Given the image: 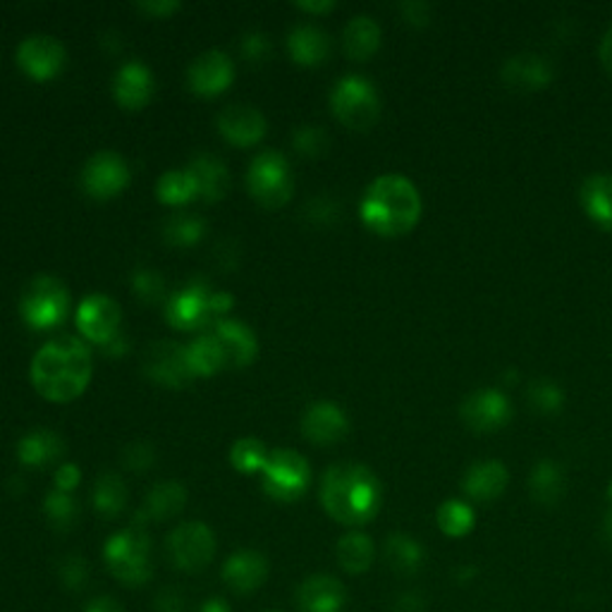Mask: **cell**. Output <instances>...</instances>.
<instances>
[{
	"instance_id": "obj_1",
	"label": "cell",
	"mask_w": 612,
	"mask_h": 612,
	"mask_svg": "<svg viewBox=\"0 0 612 612\" xmlns=\"http://www.w3.org/2000/svg\"><path fill=\"white\" fill-rule=\"evenodd\" d=\"M92 350L80 338L48 340L32 360V382L48 402H72L92 380Z\"/></svg>"
},
{
	"instance_id": "obj_2",
	"label": "cell",
	"mask_w": 612,
	"mask_h": 612,
	"mask_svg": "<svg viewBox=\"0 0 612 612\" xmlns=\"http://www.w3.org/2000/svg\"><path fill=\"white\" fill-rule=\"evenodd\" d=\"M321 505L344 527H364L382 505L378 476L364 464H336L321 479Z\"/></svg>"
},
{
	"instance_id": "obj_3",
	"label": "cell",
	"mask_w": 612,
	"mask_h": 612,
	"mask_svg": "<svg viewBox=\"0 0 612 612\" xmlns=\"http://www.w3.org/2000/svg\"><path fill=\"white\" fill-rule=\"evenodd\" d=\"M424 201L410 177L388 173L366 187L360 215L364 225L380 237L407 235L419 223Z\"/></svg>"
},
{
	"instance_id": "obj_4",
	"label": "cell",
	"mask_w": 612,
	"mask_h": 612,
	"mask_svg": "<svg viewBox=\"0 0 612 612\" xmlns=\"http://www.w3.org/2000/svg\"><path fill=\"white\" fill-rule=\"evenodd\" d=\"M104 560L110 574L127 586H144L153 577L151 539L144 527L132 525L113 533L104 545Z\"/></svg>"
},
{
	"instance_id": "obj_5",
	"label": "cell",
	"mask_w": 612,
	"mask_h": 612,
	"mask_svg": "<svg viewBox=\"0 0 612 612\" xmlns=\"http://www.w3.org/2000/svg\"><path fill=\"white\" fill-rule=\"evenodd\" d=\"M20 314L34 330L58 328L70 314L68 285L54 275H36L22 292Z\"/></svg>"
},
{
	"instance_id": "obj_6",
	"label": "cell",
	"mask_w": 612,
	"mask_h": 612,
	"mask_svg": "<svg viewBox=\"0 0 612 612\" xmlns=\"http://www.w3.org/2000/svg\"><path fill=\"white\" fill-rule=\"evenodd\" d=\"M330 108L336 118L356 132H366L380 118V96L378 89L360 74H348L333 86Z\"/></svg>"
},
{
	"instance_id": "obj_7",
	"label": "cell",
	"mask_w": 612,
	"mask_h": 612,
	"mask_svg": "<svg viewBox=\"0 0 612 612\" xmlns=\"http://www.w3.org/2000/svg\"><path fill=\"white\" fill-rule=\"evenodd\" d=\"M247 189L263 209L285 207L292 197V189H295V180H292L290 163L283 153H259L247 170Z\"/></svg>"
},
{
	"instance_id": "obj_8",
	"label": "cell",
	"mask_w": 612,
	"mask_h": 612,
	"mask_svg": "<svg viewBox=\"0 0 612 612\" xmlns=\"http://www.w3.org/2000/svg\"><path fill=\"white\" fill-rule=\"evenodd\" d=\"M263 491L280 503H295L309 491L311 467L295 450H275L263 467Z\"/></svg>"
},
{
	"instance_id": "obj_9",
	"label": "cell",
	"mask_w": 612,
	"mask_h": 612,
	"mask_svg": "<svg viewBox=\"0 0 612 612\" xmlns=\"http://www.w3.org/2000/svg\"><path fill=\"white\" fill-rule=\"evenodd\" d=\"M168 557L183 572H201L215 557V536L203 521H187L168 536Z\"/></svg>"
},
{
	"instance_id": "obj_10",
	"label": "cell",
	"mask_w": 612,
	"mask_h": 612,
	"mask_svg": "<svg viewBox=\"0 0 612 612\" xmlns=\"http://www.w3.org/2000/svg\"><path fill=\"white\" fill-rule=\"evenodd\" d=\"M80 183L92 199H113L130 185V165L120 153L98 151L84 163Z\"/></svg>"
},
{
	"instance_id": "obj_11",
	"label": "cell",
	"mask_w": 612,
	"mask_h": 612,
	"mask_svg": "<svg viewBox=\"0 0 612 612\" xmlns=\"http://www.w3.org/2000/svg\"><path fill=\"white\" fill-rule=\"evenodd\" d=\"M68 62L66 46L56 36L32 34L17 48V66L36 82H48L62 72Z\"/></svg>"
},
{
	"instance_id": "obj_12",
	"label": "cell",
	"mask_w": 612,
	"mask_h": 612,
	"mask_svg": "<svg viewBox=\"0 0 612 612\" xmlns=\"http://www.w3.org/2000/svg\"><path fill=\"white\" fill-rule=\"evenodd\" d=\"M459 414H462L464 424L471 431L493 433L497 428H505L513 419V402L507 395L497 388H481L471 392L459 404Z\"/></svg>"
},
{
	"instance_id": "obj_13",
	"label": "cell",
	"mask_w": 612,
	"mask_h": 612,
	"mask_svg": "<svg viewBox=\"0 0 612 612\" xmlns=\"http://www.w3.org/2000/svg\"><path fill=\"white\" fill-rule=\"evenodd\" d=\"M74 321L89 342L106 348L110 340L120 336L122 311L115 299L106 295H92L80 304Z\"/></svg>"
},
{
	"instance_id": "obj_14",
	"label": "cell",
	"mask_w": 612,
	"mask_h": 612,
	"mask_svg": "<svg viewBox=\"0 0 612 612\" xmlns=\"http://www.w3.org/2000/svg\"><path fill=\"white\" fill-rule=\"evenodd\" d=\"M209 299L211 290L207 283L195 280V283H189L185 290L168 297V302H165V318L177 330H199L209 326L213 318Z\"/></svg>"
},
{
	"instance_id": "obj_15",
	"label": "cell",
	"mask_w": 612,
	"mask_h": 612,
	"mask_svg": "<svg viewBox=\"0 0 612 612\" xmlns=\"http://www.w3.org/2000/svg\"><path fill=\"white\" fill-rule=\"evenodd\" d=\"M553 62L539 54H517L507 58L501 68L503 84L519 94L541 92V89L553 82Z\"/></svg>"
},
{
	"instance_id": "obj_16",
	"label": "cell",
	"mask_w": 612,
	"mask_h": 612,
	"mask_svg": "<svg viewBox=\"0 0 612 612\" xmlns=\"http://www.w3.org/2000/svg\"><path fill=\"white\" fill-rule=\"evenodd\" d=\"M144 374L165 388H183L195 378L187 366V352L177 342H153L144 360Z\"/></svg>"
},
{
	"instance_id": "obj_17",
	"label": "cell",
	"mask_w": 612,
	"mask_h": 612,
	"mask_svg": "<svg viewBox=\"0 0 612 612\" xmlns=\"http://www.w3.org/2000/svg\"><path fill=\"white\" fill-rule=\"evenodd\" d=\"M235 80V66L223 50H207L189 66L187 82L199 96H219Z\"/></svg>"
},
{
	"instance_id": "obj_18",
	"label": "cell",
	"mask_w": 612,
	"mask_h": 612,
	"mask_svg": "<svg viewBox=\"0 0 612 612\" xmlns=\"http://www.w3.org/2000/svg\"><path fill=\"white\" fill-rule=\"evenodd\" d=\"M350 431L348 414H344L336 402H314L302 416L304 438L328 448V445L340 443Z\"/></svg>"
},
{
	"instance_id": "obj_19",
	"label": "cell",
	"mask_w": 612,
	"mask_h": 612,
	"mask_svg": "<svg viewBox=\"0 0 612 612\" xmlns=\"http://www.w3.org/2000/svg\"><path fill=\"white\" fill-rule=\"evenodd\" d=\"M153 92H156L153 72L139 60L125 62L113 80V96L125 110H139L149 106Z\"/></svg>"
},
{
	"instance_id": "obj_20",
	"label": "cell",
	"mask_w": 612,
	"mask_h": 612,
	"mask_svg": "<svg viewBox=\"0 0 612 612\" xmlns=\"http://www.w3.org/2000/svg\"><path fill=\"white\" fill-rule=\"evenodd\" d=\"M219 130L235 146H254L266 137V118L259 108L235 104L219 115Z\"/></svg>"
},
{
	"instance_id": "obj_21",
	"label": "cell",
	"mask_w": 612,
	"mask_h": 612,
	"mask_svg": "<svg viewBox=\"0 0 612 612\" xmlns=\"http://www.w3.org/2000/svg\"><path fill=\"white\" fill-rule=\"evenodd\" d=\"M297 603L302 612H340L348 603V591L333 574H311L299 584Z\"/></svg>"
},
{
	"instance_id": "obj_22",
	"label": "cell",
	"mask_w": 612,
	"mask_h": 612,
	"mask_svg": "<svg viewBox=\"0 0 612 612\" xmlns=\"http://www.w3.org/2000/svg\"><path fill=\"white\" fill-rule=\"evenodd\" d=\"M268 579V560L259 551H237L225 560L223 581L235 593H254Z\"/></svg>"
},
{
	"instance_id": "obj_23",
	"label": "cell",
	"mask_w": 612,
	"mask_h": 612,
	"mask_svg": "<svg viewBox=\"0 0 612 612\" xmlns=\"http://www.w3.org/2000/svg\"><path fill=\"white\" fill-rule=\"evenodd\" d=\"M509 486V471L497 459H483L471 464L462 479V489L474 503H493Z\"/></svg>"
},
{
	"instance_id": "obj_24",
	"label": "cell",
	"mask_w": 612,
	"mask_h": 612,
	"mask_svg": "<svg viewBox=\"0 0 612 612\" xmlns=\"http://www.w3.org/2000/svg\"><path fill=\"white\" fill-rule=\"evenodd\" d=\"M213 336L221 342L227 366H249L254 360H257L259 340L247 323L221 318L213 328Z\"/></svg>"
},
{
	"instance_id": "obj_25",
	"label": "cell",
	"mask_w": 612,
	"mask_h": 612,
	"mask_svg": "<svg viewBox=\"0 0 612 612\" xmlns=\"http://www.w3.org/2000/svg\"><path fill=\"white\" fill-rule=\"evenodd\" d=\"M187 505V489L177 481L156 483L146 495L144 507L139 509L134 525L144 527L146 521H165L177 517Z\"/></svg>"
},
{
	"instance_id": "obj_26",
	"label": "cell",
	"mask_w": 612,
	"mask_h": 612,
	"mask_svg": "<svg viewBox=\"0 0 612 612\" xmlns=\"http://www.w3.org/2000/svg\"><path fill=\"white\" fill-rule=\"evenodd\" d=\"M187 173L195 183L197 199L203 201H219L229 191V173L225 163L219 161L211 153H201L187 165Z\"/></svg>"
},
{
	"instance_id": "obj_27",
	"label": "cell",
	"mask_w": 612,
	"mask_h": 612,
	"mask_svg": "<svg viewBox=\"0 0 612 612\" xmlns=\"http://www.w3.org/2000/svg\"><path fill=\"white\" fill-rule=\"evenodd\" d=\"M581 209L601 229H612V173H596L579 189Z\"/></svg>"
},
{
	"instance_id": "obj_28",
	"label": "cell",
	"mask_w": 612,
	"mask_h": 612,
	"mask_svg": "<svg viewBox=\"0 0 612 612\" xmlns=\"http://www.w3.org/2000/svg\"><path fill=\"white\" fill-rule=\"evenodd\" d=\"M62 455H66V440L48 428H36L17 443V457L24 467L42 469L58 462Z\"/></svg>"
},
{
	"instance_id": "obj_29",
	"label": "cell",
	"mask_w": 612,
	"mask_h": 612,
	"mask_svg": "<svg viewBox=\"0 0 612 612\" xmlns=\"http://www.w3.org/2000/svg\"><path fill=\"white\" fill-rule=\"evenodd\" d=\"M287 50H290L292 60L299 62V66L314 68L328 60L330 38L323 30L314 27V24H302V27H295L290 32Z\"/></svg>"
},
{
	"instance_id": "obj_30",
	"label": "cell",
	"mask_w": 612,
	"mask_h": 612,
	"mask_svg": "<svg viewBox=\"0 0 612 612\" xmlns=\"http://www.w3.org/2000/svg\"><path fill=\"white\" fill-rule=\"evenodd\" d=\"M382 555H386L388 567L400 574V577H414V574L424 567L426 551L410 533H390L382 545Z\"/></svg>"
},
{
	"instance_id": "obj_31",
	"label": "cell",
	"mask_w": 612,
	"mask_h": 612,
	"mask_svg": "<svg viewBox=\"0 0 612 612\" xmlns=\"http://www.w3.org/2000/svg\"><path fill=\"white\" fill-rule=\"evenodd\" d=\"M565 489H567L565 471L557 462H553V459H539V462L531 467L529 493L539 505L545 507L557 505L563 501Z\"/></svg>"
},
{
	"instance_id": "obj_32",
	"label": "cell",
	"mask_w": 612,
	"mask_h": 612,
	"mask_svg": "<svg viewBox=\"0 0 612 612\" xmlns=\"http://www.w3.org/2000/svg\"><path fill=\"white\" fill-rule=\"evenodd\" d=\"M380 27L374 17L368 15H356L348 22V27L342 32V46L344 54L352 60H368L376 56L380 48Z\"/></svg>"
},
{
	"instance_id": "obj_33",
	"label": "cell",
	"mask_w": 612,
	"mask_h": 612,
	"mask_svg": "<svg viewBox=\"0 0 612 612\" xmlns=\"http://www.w3.org/2000/svg\"><path fill=\"white\" fill-rule=\"evenodd\" d=\"M336 555L340 567L348 574H364L374 565L376 545L372 541V536H366L362 531H350L338 541Z\"/></svg>"
},
{
	"instance_id": "obj_34",
	"label": "cell",
	"mask_w": 612,
	"mask_h": 612,
	"mask_svg": "<svg viewBox=\"0 0 612 612\" xmlns=\"http://www.w3.org/2000/svg\"><path fill=\"white\" fill-rule=\"evenodd\" d=\"M185 352H187V366L195 378L213 376V374H219L223 366H227L221 342L215 340L213 333L199 336L197 340H191L185 348Z\"/></svg>"
},
{
	"instance_id": "obj_35",
	"label": "cell",
	"mask_w": 612,
	"mask_h": 612,
	"mask_svg": "<svg viewBox=\"0 0 612 612\" xmlns=\"http://www.w3.org/2000/svg\"><path fill=\"white\" fill-rule=\"evenodd\" d=\"M436 521H438V529L445 536H450V539H462V536L474 531L476 513L469 503L459 501V497H450V501H445L438 507Z\"/></svg>"
},
{
	"instance_id": "obj_36",
	"label": "cell",
	"mask_w": 612,
	"mask_h": 612,
	"mask_svg": "<svg viewBox=\"0 0 612 612\" xmlns=\"http://www.w3.org/2000/svg\"><path fill=\"white\" fill-rule=\"evenodd\" d=\"M94 509L106 519H115L122 515L127 505V486L118 474H104L98 476L94 486Z\"/></svg>"
},
{
	"instance_id": "obj_37",
	"label": "cell",
	"mask_w": 612,
	"mask_h": 612,
	"mask_svg": "<svg viewBox=\"0 0 612 612\" xmlns=\"http://www.w3.org/2000/svg\"><path fill=\"white\" fill-rule=\"evenodd\" d=\"M203 235H207V221L195 213H175L163 225V237L170 247H191Z\"/></svg>"
},
{
	"instance_id": "obj_38",
	"label": "cell",
	"mask_w": 612,
	"mask_h": 612,
	"mask_svg": "<svg viewBox=\"0 0 612 612\" xmlns=\"http://www.w3.org/2000/svg\"><path fill=\"white\" fill-rule=\"evenodd\" d=\"M44 513H46L50 527L60 533H66L76 525V517H80V505H76L72 493H62V491L54 489L46 495Z\"/></svg>"
},
{
	"instance_id": "obj_39",
	"label": "cell",
	"mask_w": 612,
	"mask_h": 612,
	"mask_svg": "<svg viewBox=\"0 0 612 612\" xmlns=\"http://www.w3.org/2000/svg\"><path fill=\"white\" fill-rule=\"evenodd\" d=\"M156 197L158 201L168 203V207H185L191 199H197V189L191 177L185 170H168L161 175V180L156 185Z\"/></svg>"
},
{
	"instance_id": "obj_40",
	"label": "cell",
	"mask_w": 612,
	"mask_h": 612,
	"mask_svg": "<svg viewBox=\"0 0 612 612\" xmlns=\"http://www.w3.org/2000/svg\"><path fill=\"white\" fill-rule=\"evenodd\" d=\"M268 455L271 452L266 450V445L259 438H239L229 450V462L242 474H257V471H263Z\"/></svg>"
},
{
	"instance_id": "obj_41",
	"label": "cell",
	"mask_w": 612,
	"mask_h": 612,
	"mask_svg": "<svg viewBox=\"0 0 612 612\" xmlns=\"http://www.w3.org/2000/svg\"><path fill=\"white\" fill-rule=\"evenodd\" d=\"M527 402L539 414H557L565 407V392L555 380L539 378L527 388Z\"/></svg>"
},
{
	"instance_id": "obj_42",
	"label": "cell",
	"mask_w": 612,
	"mask_h": 612,
	"mask_svg": "<svg viewBox=\"0 0 612 612\" xmlns=\"http://www.w3.org/2000/svg\"><path fill=\"white\" fill-rule=\"evenodd\" d=\"M292 146L304 158H321L323 153L330 149V137L323 130V127H316V125H306L299 127L292 137Z\"/></svg>"
},
{
	"instance_id": "obj_43",
	"label": "cell",
	"mask_w": 612,
	"mask_h": 612,
	"mask_svg": "<svg viewBox=\"0 0 612 612\" xmlns=\"http://www.w3.org/2000/svg\"><path fill=\"white\" fill-rule=\"evenodd\" d=\"M134 295L146 304H158L165 297V278L151 268H139L132 275Z\"/></svg>"
},
{
	"instance_id": "obj_44",
	"label": "cell",
	"mask_w": 612,
	"mask_h": 612,
	"mask_svg": "<svg viewBox=\"0 0 612 612\" xmlns=\"http://www.w3.org/2000/svg\"><path fill=\"white\" fill-rule=\"evenodd\" d=\"M89 563L82 557V555H68V557H62V563L58 567V577H60V584L66 586L68 591H82L86 581H89Z\"/></svg>"
},
{
	"instance_id": "obj_45",
	"label": "cell",
	"mask_w": 612,
	"mask_h": 612,
	"mask_svg": "<svg viewBox=\"0 0 612 612\" xmlns=\"http://www.w3.org/2000/svg\"><path fill=\"white\" fill-rule=\"evenodd\" d=\"M271 38L261 32H249L245 38L239 42V54L247 62H266L271 58Z\"/></svg>"
},
{
	"instance_id": "obj_46",
	"label": "cell",
	"mask_w": 612,
	"mask_h": 612,
	"mask_svg": "<svg viewBox=\"0 0 612 612\" xmlns=\"http://www.w3.org/2000/svg\"><path fill=\"white\" fill-rule=\"evenodd\" d=\"M122 462L130 467L132 471H146L151 464H153V448L146 443V440H137V443H130L125 448L122 452Z\"/></svg>"
},
{
	"instance_id": "obj_47",
	"label": "cell",
	"mask_w": 612,
	"mask_h": 612,
	"mask_svg": "<svg viewBox=\"0 0 612 612\" xmlns=\"http://www.w3.org/2000/svg\"><path fill=\"white\" fill-rule=\"evenodd\" d=\"M306 215H309V219L318 225H330L333 221H338L340 207H338V201H333L330 197H318L309 203V207H306Z\"/></svg>"
},
{
	"instance_id": "obj_48",
	"label": "cell",
	"mask_w": 612,
	"mask_h": 612,
	"mask_svg": "<svg viewBox=\"0 0 612 612\" xmlns=\"http://www.w3.org/2000/svg\"><path fill=\"white\" fill-rule=\"evenodd\" d=\"M153 610L156 612H185V593L175 586H165L153 598Z\"/></svg>"
},
{
	"instance_id": "obj_49",
	"label": "cell",
	"mask_w": 612,
	"mask_h": 612,
	"mask_svg": "<svg viewBox=\"0 0 612 612\" xmlns=\"http://www.w3.org/2000/svg\"><path fill=\"white\" fill-rule=\"evenodd\" d=\"M400 12H402L404 22L414 24V27H426V24L431 22L433 8L428 3H421V0H412V3H402Z\"/></svg>"
},
{
	"instance_id": "obj_50",
	"label": "cell",
	"mask_w": 612,
	"mask_h": 612,
	"mask_svg": "<svg viewBox=\"0 0 612 612\" xmlns=\"http://www.w3.org/2000/svg\"><path fill=\"white\" fill-rule=\"evenodd\" d=\"M80 479H82L80 467L72 464V462L60 464L58 471H56V491L72 493L76 486H80Z\"/></svg>"
},
{
	"instance_id": "obj_51",
	"label": "cell",
	"mask_w": 612,
	"mask_h": 612,
	"mask_svg": "<svg viewBox=\"0 0 612 612\" xmlns=\"http://www.w3.org/2000/svg\"><path fill=\"white\" fill-rule=\"evenodd\" d=\"M137 8L151 17H170L173 12L180 10V3H175V0H153V3H139Z\"/></svg>"
},
{
	"instance_id": "obj_52",
	"label": "cell",
	"mask_w": 612,
	"mask_h": 612,
	"mask_svg": "<svg viewBox=\"0 0 612 612\" xmlns=\"http://www.w3.org/2000/svg\"><path fill=\"white\" fill-rule=\"evenodd\" d=\"M395 612H424L426 610V601L424 596L416 593V591H407L402 596H398V601H395Z\"/></svg>"
},
{
	"instance_id": "obj_53",
	"label": "cell",
	"mask_w": 612,
	"mask_h": 612,
	"mask_svg": "<svg viewBox=\"0 0 612 612\" xmlns=\"http://www.w3.org/2000/svg\"><path fill=\"white\" fill-rule=\"evenodd\" d=\"M209 306L213 316H225L235 306V297L229 292H211Z\"/></svg>"
},
{
	"instance_id": "obj_54",
	"label": "cell",
	"mask_w": 612,
	"mask_h": 612,
	"mask_svg": "<svg viewBox=\"0 0 612 612\" xmlns=\"http://www.w3.org/2000/svg\"><path fill=\"white\" fill-rule=\"evenodd\" d=\"M84 612H125V610L113 596H96L89 601Z\"/></svg>"
},
{
	"instance_id": "obj_55",
	"label": "cell",
	"mask_w": 612,
	"mask_h": 612,
	"mask_svg": "<svg viewBox=\"0 0 612 612\" xmlns=\"http://www.w3.org/2000/svg\"><path fill=\"white\" fill-rule=\"evenodd\" d=\"M295 8L304 10V12H314V15H326V12H330L336 8L333 0H302V3H295Z\"/></svg>"
},
{
	"instance_id": "obj_56",
	"label": "cell",
	"mask_w": 612,
	"mask_h": 612,
	"mask_svg": "<svg viewBox=\"0 0 612 612\" xmlns=\"http://www.w3.org/2000/svg\"><path fill=\"white\" fill-rule=\"evenodd\" d=\"M601 62H603V68L612 74V27L605 32L603 42H601Z\"/></svg>"
},
{
	"instance_id": "obj_57",
	"label": "cell",
	"mask_w": 612,
	"mask_h": 612,
	"mask_svg": "<svg viewBox=\"0 0 612 612\" xmlns=\"http://www.w3.org/2000/svg\"><path fill=\"white\" fill-rule=\"evenodd\" d=\"M127 350H130V342H127V338H122V336L110 340V342L106 344V348H104V352H106L108 356H120V354H125Z\"/></svg>"
},
{
	"instance_id": "obj_58",
	"label": "cell",
	"mask_w": 612,
	"mask_h": 612,
	"mask_svg": "<svg viewBox=\"0 0 612 612\" xmlns=\"http://www.w3.org/2000/svg\"><path fill=\"white\" fill-rule=\"evenodd\" d=\"M197 612H233L229 605L223 601V598H209L207 603H203Z\"/></svg>"
},
{
	"instance_id": "obj_59",
	"label": "cell",
	"mask_w": 612,
	"mask_h": 612,
	"mask_svg": "<svg viewBox=\"0 0 612 612\" xmlns=\"http://www.w3.org/2000/svg\"><path fill=\"white\" fill-rule=\"evenodd\" d=\"M603 533H605V539L612 543V509H608V515H605V521H603Z\"/></svg>"
},
{
	"instance_id": "obj_60",
	"label": "cell",
	"mask_w": 612,
	"mask_h": 612,
	"mask_svg": "<svg viewBox=\"0 0 612 612\" xmlns=\"http://www.w3.org/2000/svg\"><path fill=\"white\" fill-rule=\"evenodd\" d=\"M474 574H476L474 567H462V572L457 569V579H459V581H469L471 577H474Z\"/></svg>"
},
{
	"instance_id": "obj_61",
	"label": "cell",
	"mask_w": 612,
	"mask_h": 612,
	"mask_svg": "<svg viewBox=\"0 0 612 612\" xmlns=\"http://www.w3.org/2000/svg\"><path fill=\"white\" fill-rule=\"evenodd\" d=\"M608 501H610V509H612V481H610V486H608Z\"/></svg>"
},
{
	"instance_id": "obj_62",
	"label": "cell",
	"mask_w": 612,
	"mask_h": 612,
	"mask_svg": "<svg viewBox=\"0 0 612 612\" xmlns=\"http://www.w3.org/2000/svg\"><path fill=\"white\" fill-rule=\"evenodd\" d=\"M266 612H280V610H266Z\"/></svg>"
}]
</instances>
